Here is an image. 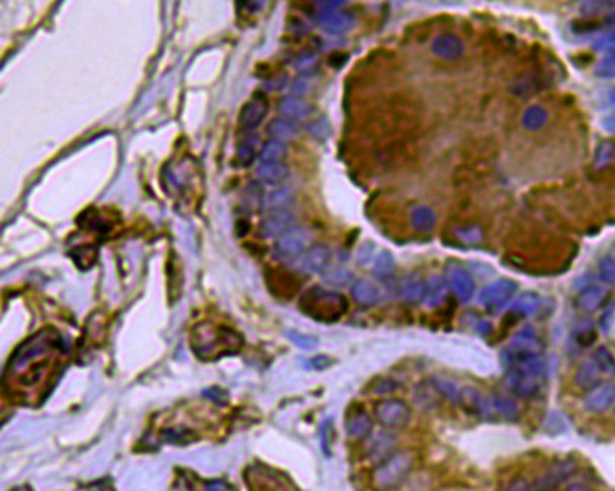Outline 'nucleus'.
<instances>
[{"instance_id": "obj_1", "label": "nucleus", "mask_w": 615, "mask_h": 491, "mask_svg": "<svg viewBox=\"0 0 615 491\" xmlns=\"http://www.w3.org/2000/svg\"><path fill=\"white\" fill-rule=\"evenodd\" d=\"M61 349L60 336L55 332H49V330H41L37 335H34L31 340H28L23 345H20L14 356L11 358L10 367H8V372L10 376H22L24 371L31 368V372L34 375V379H40V367L43 365L41 359H47L50 354Z\"/></svg>"}, {"instance_id": "obj_2", "label": "nucleus", "mask_w": 615, "mask_h": 491, "mask_svg": "<svg viewBox=\"0 0 615 491\" xmlns=\"http://www.w3.org/2000/svg\"><path fill=\"white\" fill-rule=\"evenodd\" d=\"M348 308V300L341 294L323 289L320 286L311 287L299 300V309L318 323H335L344 315Z\"/></svg>"}, {"instance_id": "obj_3", "label": "nucleus", "mask_w": 615, "mask_h": 491, "mask_svg": "<svg viewBox=\"0 0 615 491\" xmlns=\"http://www.w3.org/2000/svg\"><path fill=\"white\" fill-rule=\"evenodd\" d=\"M415 455L410 451H396L389 458L375 465L372 485L378 491H393L408 479L415 469Z\"/></svg>"}, {"instance_id": "obj_4", "label": "nucleus", "mask_w": 615, "mask_h": 491, "mask_svg": "<svg viewBox=\"0 0 615 491\" xmlns=\"http://www.w3.org/2000/svg\"><path fill=\"white\" fill-rule=\"evenodd\" d=\"M192 345L200 358H218L229 353V350L237 352L241 345V338L227 327L198 326L193 333Z\"/></svg>"}, {"instance_id": "obj_5", "label": "nucleus", "mask_w": 615, "mask_h": 491, "mask_svg": "<svg viewBox=\"0 0 615 491\" xmlns=\"http://www.w3.org/2000/svg\"><path fill=\"white\" fill-rule=\"evenodd\" d=\"M542 352V344L533 327H526L512 338L510 344L501 352L503 365L510 370L521 359L539 356Z\"/></svg>"}, {"instance_id": "obj_6", "label": "nucleus", "mask_w": 615, "mask_h": 491, "mask_svg": "<svg viewBox=\"0 0 615 491\" xmlns=\"http://www.w3.org/2000/svg\"><path fill=\"white\" fill-rule=\"evenodd\" d=\"M375 420L387 430H401L411 420V408L401 399H383L375 403Z\"/></svg>"}, {"instance_id": "obj_7", "label": "nucleus", "mask_w": 615, "mask_h": 491, "mask_svg": "<svg viewBox=\"0 0 615 491\" xmlns=\"http://www.w3.org/2000/svg\"><path fill=\"white\" fill-rule=\"evenodd\" d=\"M306 242L308 233L300 227H291L290 230H286L276 239L273 256L281 262H291L294 259H299L305 252Z\"/></svg>"}, {"instance_id": "obj_8", "label": "nucleus", "mask_w": 615, "mask_h": 491, "mask_svg": "<svg viewBox=\"0 0 615 491\" xmlns=\"http://www.w3.org/2000/svg\"><path fill=\"white\" fill-rule=\"evenodd\" d=\"M364 441H366L364 443L366 458L369 461L375 462L376 465L396 452V443H398V439H396V437L392 434V430L383 429L378 432H372Z\"/></svg>"}, {"instance_id": "obj_9", "label": "nucleus", "mask_w": 615, "mask_h": 491, "mask_svg": "<svg viewBox=\"0 0 615 491\" xmlns=\"http://www.w3.org/2000/svg\"><path fill=\"white\" fill-rule=\"evenodd\" d=\"M577 470L576 464L571 460H563L553 464L542 476H539L532 482L530 491H551L558 488L562 482L568 481Z\"/></svg>"}, {"instance_id": "obj_10", "label": "nucleus", "mask_w": 615, "mask_h": 491, "mask_svg": "<svg viewBox=\"0 0 615 491\" xmlns=\"http://www.w3.org/2000/svg\"><path fill=\"white\" fill-rule=\"evenodd\" d=\"M517 289L518 285L515 282L509 280V278H500V280L483 287L482 292H480L478 300L480 304H483L486 309L496 310L504 306V304L513 297V294L517 292Z\"/></svg>"}, {"instance_id": "obj_11", "label": "nucleus", "mask_w": 615, "mask_h": 491, "mask_svg": "<svg viewBox=\"0 0 615 491\" xmlns=\"http://www.w3.org/2000/svg\"><path fill=\"white\" fill-rule=\"evenodd\" d=\"M542 382V379L527 375V372L519 370H507V375L504 377L505 388L513 395L521 397V399H532V397H535L541 391Z\"/></svg>"}, {"instance_id": "obj_12", "label": "nucleus", "mask_w": 615, "mask_h": 491, "mask_svg": "<svg viewBox=\"0 0 615 491\" xmlns=\"http://www.w3.org/2000/svg\"><path fill=\"white\" fill-rule=\"evenodd\" d=\"M446 283L451 287L454 295L461 301L466 303L475 292V283L468 271L459 264H450L446 266Z\"/></svg>"}, {"instance_id": "obj_13", "label": "nucleus", "mask_w": 615, "mask_h": 491, "mask_svg": "<svg viewBox=\"0 0 615 491\" xmlns=\"http://www.w3.org/2000/svg\"><path fill=\"white\" fill-rule=\"evenodd\" d=\"M268 99L262 93H255L249 103L242 107L239 113V125L244 130H255L262 123L265 116L268 113Z\"/></svg>"}, {"instance_id": "obj_14", "label": "nucleus", "mask_w": 615, "mask_h": 491, "mask_svg": "<svg viewBox=\"0 0 615 491\" xmlns=\"http://www.w3.org/2000/svg\"><path fill=\"white\" fill-rule=\"evenodd\" d=\"M615 405V384L600 382L593 389H589L584 399V408L588 412L602 414Z\"/></svg>"}, {"instance_id": "obj_15", "label": "nucleus", "mask_w": 615, "mask_h": 491, "mask_svg": "<svg viewBox=\"0 0 615 491\" xmlns=\"http://www.w3.org/2000/svg\"><path fill=\"white\" fill-rule=\"evenodd\" d=\"M294 222V216L290 210H276L269 211V213L262 219L259 227V233L262 234V238H279L282 233L290 230L291 224Z\"/></svg>"}, {"instance_id": "obj_16", "label": "nucleus", "mask_w": 615, "mask_h": 491, "mask_svg": "<svg viewBox=\"0 0 615 491\" xmlns=\"http://www.w3.org/2000/svg\"><path fill=\"white\" fill-rule=\"evenodd\" d=\"M373 432V418L363 408L352 409L346 417V434L355 441L364 439Z\"/></svg>"}, {"instance_id": "obj_17", "label": "nucleus", "mask_w": 615, "mask_h": 491, "mask_svg": "<svg viewBox=\"0 0 615 491\" xmlns=\"http://www.w3.org/2000/svg\"><path fill=\"white\" fill-rule=\"evenodd\" d=\"M329 265V250L325 245H313L297 259V266L303 273H322Z\"/></svg>"}, {"instance_id": "obj_18", "label": "nucleus", "mask_w": 615, "mask_h": 491, "mask_svg": "<svg viewBox=\"0 0 615 491\" xmlns=\"http://www.w3.org/2000/svg\"><path fill=\"white\" fill-rule=\"evenodd\" d=\"M267 283L269 291L273 295L282 299H290L291 295L296 294L297 287L300 286L299 280L292 274L283 273V271H268L267 273Z\"/></svg>"}, {"instance_id": "obj_19", "label": "nucleus", "mask_w": 615, "mask_h": 491, "mask_svg": "<svg viewBox=\"0 0 615 491\" xmlns=\"http://www.w3.org/2000/svg\"><path fill=\"white\" fill-rule=\"evenodd\" d=\"M442 395L431 382V379L419 382L413 389V400L419 411H433L440 403Z\"/></svg>"}, {"instance_id": "obj_20", "label": "nucleus", "mask_w": 615, "mask_h": 491, "mask_svg": "<svg viewBox=\"0 0 615 491\" xmlns=\"http://www.w3.org/2000/svg\"><path fill=\"white\" fill-rule=\"evenodd\" d=\"M317 19L325 32L331 33V36H341V33L350 31L355 24V17L343 11H335L332 14L317 17Z\"/></svg>"}, {"instance_id": "obj_21", "label": "nucleus", "mask_w": 615, "mask_h": 491, "mask_svg": "<svg viewBox=\"0 0 615 491\" xmlns=\"http://www.w3.org/2000/svg\"><path fill=\"white\" fill-rule=\"evenodd\" d=\"M602 376H603L602 371L599 367H597L595 361L589 356L582 363H580L579 368L576 370L575 382L579 388L585 389V391H589V389H593L594 386L600 384Z\"/></svg>"}, {"instance_id": "obj_22", "label": "nucleus", "mask_w": 615, "mask_h": 491, "mask_svg": "<svg viewBox=\"0 0 615 491\" xmlns=\"http://www.w3.org/2000/svg\"><path fill=\"white\" fill-rule=\"evenodd\" d=\"M608 297H609L608 287L591 285L580 292L577 304L579 308L585 312H595L603 306Z\"/></svg>"}, {"instance_id": "obj_23", "label": "nucleus", "mask_w": 615, "mask_h": 491, "mask_svg": "<svg viewBox=\"0 0 615 491\" xmlns=\"http://www.w3.org/2000/svg\"><path fill=\"white\" fill-rule=\"evenodd\" d=\"M277 112H279V114H282L286 121H300L303 117L311 114L313 107L299 98H283L281 99L279 105H277Z\"/></svg>"}, {"instance_id": "obj_24", "label": "nucleus", "mask_w": 615, "mask_h": 491, "mask_svg": "<svg viewBox=\"0 0 615 491\" xmlns=\"http://www.w3.org/2000/svg\"><path fill=\"white\" fill-rule=\"evenodd\" d=\"M350 294L353 300H355L361 306H375L379 301V291L378 287L366 278H360L355 280L350 286Z\"/></svg>"}, {"instance_id": "obj_25", "label": "nucleus", "mask_w": 615, "mask_h": 491, "mask_svg": "<svg viewBox=\"0 0 615 491\" xmlns=\"http://www.w3.org/2000/svg\"><path fill=\"white\" fill-rule=\"evenodd\" d=\"M288 166L285 163H260L256 169V176L260 183L277 186L288 176Z\"/></svg>"}, {"instance_id": "obj_26", "label": "nucleus", "mask_w": 615, "mask_h": 491, "mask_svg": "<svg viewBox=\"0 0 615 491\" xmlns=\"http://www.w3.org/2000/svg\"><path fill=\"white\" fill-rule=\"evenodd\" d=\"M427 289V282L417 275H408L403 278L399 285V295L403 301L417 303L424 300Z\"/></svg>"}, {"instance_id": "obj_27", "label": "nucleus", "mask_w": 615, "mask_h": 491, "mask_svg": "<svg viewBox=\"0 0 615 491\" xmlns=\"http://www.w3.org/2000/svg\"><path fill=\"white\" fill-rule=\"evenodd\" d=\"M431 382L437 388V391L440 393L442 399L451 402L452 405H460L463 388L459 386L456 380L443 375H434L431 377Z\"/></svg>"}, {"instance_id": "obj_28", "label": "nucleus", "mask_w": 615, "mask_h": 491, "mask_svg": "<svg viewBox=\"0 0 615 491\" xmlns=\"http://www.w3.org/2000/svg\"><path fill=\"white\" fill-rule=\"evenodd\" d=\"M491 414H496L500 418L507 421H517L519 418V408L515 400L509 399V397L495 395L489 400Z\"/></svg>"}, {"instance_id": "obj_29", "label": "nucleus", "mask_w": 615, "mask_h": 491, "mask_svg": "<svg viewBox=\"0 0 615 491\" xmlns=\"http://www.w3.org/2000/svg\"><path fill=\"white\" fill-rule=\"evenodd\" d=\"M433 49H434V52L440 56L456 58V56L461 55L463 45L457 37L446 33V36H440V37L436 38Z\"/></svg>"}, {"instance_id": "obj_30", "label": "nucleus", "mask_w": 615, "mask_h": 491, "mask_svg": "<svg viewBox=\"0 0 615 491\" xmlns=\"http://www.w3.org/2000/svg\"><path fill=\"white\" fill-rule=\"evenodd\" d=\"M267 133L273 140H291L297 135L299 128L291 121L273 119L267 126Z\"/></svg>"}, {"instance_id": "obj_31", "label": "nucleus", "mask_w": 615, "mask_h": 491, "mask_svg": "<svg viewBox=\"0 0 615 491\" xmlns=\"http://www.w3.org/2000/svg\"><path fill=\"white\" fill-rule=\"evenodd\" d=\"M541 306V299L535 292H524L512 304V313H517L519 317H530Z\"/></svg>"}, {"instance_id": "obj_32", "label": "nucleus", "mask_w": 615, "mask_h": 491, "mask_svg": "<svg viewBox=\"0 0 615 491\" xmlns=\"http://www.w3.org/2000/svg\"><path fill=\"white\" fill-rule=\"evenodd\" d=\"M445 294H446V285L445 280L439 275H434L429 278L427 282V289H425V304L429 308L439 306V304L445 300Z\"/></svg>"}, {"instance_id": "obj_33", "label": "nucleus", "mask_w": 615, "mask_h": 491, "mask_svg": "<svg viewBox=\"0 0 615 491\" xmlns=\"http://www.w3.org/2000/svg\"><path fill=\"white\" fill-rule=\"evenodd\" d=\"M411 225L415 230L425 233L433 230L436 225V216L433 213L431 209H428L425 206H419L415 210L411 211Z\"/></svg>"}, {"instance_id": "obj_34", "label": "nucleus", "mask_w": 615, "mask_h": 491, "mask_svg": "<svg viewBox=\"0 0 615 491\" xmlns=\"http://www.w3.org/2000/svg\"><path fill=\"white\" fill-rule=\"evenodd\" d=\"M286 156V145L279 140H267L260 148V163H281Z\"/></svg>"}, {"instance_id": "obj_35", "label": "nucleus", "mask_w": 615, "mask_h": 491, "mask_svg": "<svg viewBox=\"0 0 615 491\" xmlns=\"http://www.w3.org/2000/svg\"><path fill=\"white\" fill-rule=\"evenodd\" d=\"M322 277L326 283L332 286H348L352 282V273L340 265H327L322 271Z\"/></svg>"}, {"instance_id": "obj_36", "label": "nucleus", "mask_w": 615, "mask_h": 491, "mask_svg": "<svg viewBox=\"0 0 615 491\" xmlns=\"http://www.w3.org/2000/svg\"><path fill=\"white\" fill-rule=\"evenodd\" d=\"M591 358L595 361L597 367L600 368L603 376L615 377V356L608 347L605 345L597 347L594 353L591 354Z\"/></svg>"}, {"instance_id": "obj_37", "label": "nucleus", "mask_w": 615, "mask_h": 491, "mask_svg": "<svg viewBox=\"0 0 615 491\" xmlns=\"http://www.w3.org/2000/svg\"><path fill=\"white\" fill-rule=\"evenodd\" d=\"M256 145H258L256 135H250V137H246L239 142L238 151H237V158H238V163L242 167H249L253 165V162H255Z\"/></svg>"}, {"instance_id": "obj_38", "label": "nucleus", "mask_w": 615, "mask_h": 491, "mask_svg": "<svg viewBox=\"0 0 615 491\" xmlns=\"http://www.w3.org/2000/svg\"><path fill=\"white\" fill-rule=\"evenodd\" d=\"M291 199H292V193L288 188L276 189L268 195V198L265 201V207L268 211L288 210V206L291 204Z\"/></svg>"}, {"instance_id": "obj_39", "label": "nucleus", "mask_w": 615, "mask_h": 491, "mask_svg": "<svg viewBox=\"0 0 615 491\" xmlns=\"http://www.w3.org/2000/svg\"><path fill=\"white\" fill-rule=\"evenodd\" d=\"M394 266H396V262H394L393 254L389 250H384V251L379 252L378 257L375 259L373 274L378 278H383L384 280V278L390 277L393 274Z\"/></svg>"}, {"instance_id": "obj_40", "label": "nucleus", "mask_w": 615, "mask_h": 491, "mask_svg": "<svg viewBox=\"0 0 615 491\" xmlns=\"http://www.w3.org/2000/svg\"><path fill=\"white\" fill-rule=\"evenodd\" d=\"M242 202L249 210H258L264 207V193L258 183H250L242 195Z\"/></svg>"}, {"instance_id": "obj_41", "label": "nucleus", "mask_w": 615, "mask_h": 491, "mask_svg": "<svg viewBox=\"0 0 615 491\" xmlns=\"http://www.w3.org/2000/svg\"><path fill=\"white\" fill-rule=\"evenodd\" d=\"M614 157H615V146H614V143L606 140V142L600 143L599 148H597L595 158H594V166H595L597 169H605V167H608V166L612 163Z\"/></svg>"}, {"instance_id": "obj_42", "label": "nucleus", "mask_w": 615, "mask_h": 491, "mask_svg": "<svg viewBox=\"0 0 615 491\" xmlns=\"http://www.w3.org/2000/svg\"><path fill=\"white\" fill-rule=\"evenodd\" d=\"M595 338H597V335H595V330L593 327V323L588 319H584V323L577 326V330H576L577 344L580 347H589L591 344H594Z\"/></svg>"}, {"instance_id": "obj_43", "label": "nucleus", "mask_w": 615, "mask_h": 491, "mask_svg": "<svg viewBox=\"0 0 615 491\" xmlns=\"http://www.w3.org/2000/svg\"><path fill=\"white\" fill-rule=\"evenodd\" d=\"M286 336H288L290 341L296 344L302 350H313L318 345V340L316 336L300 333V332H296V330H288V332H286Z\"/></svg>"}, {"instance_id": "obj_44", "label": "nucleus", "mask_w": 615, "mask_h": 491, "mask_svg": "<svg viewBox=\"0 0 615 491\" xmlns=\"http://www.w3.org/2000/svg\"><path fill=\"white\" fill-rule=\"evenodd\" d=\"M595 75L602 80L615 78V52H609L595 67Z\"/></svg>"}, {"instance_id": "obj_45", "label": "nucleus", "mask_w": 615, "mask_h": 491, "mask_svg": "<svg viewBox=\"0 0 615 491\" xmlns=\"http://www.w3.org/2000/svg\"><path fill=\"white\" fill-rule=\"evenodd\" d=\"M599 275L606 285H615V260L611 256L599 262Z\"/></svg>"}, {"instance_id": "obj_46", "label": "nucleus", "mask_w": 615, "mask_h": 491, "mask_svg": "<svg viewBox=\"0 0 615 491\" xmlns=\"http://www.w3.org/2000/svg\"><path fill=\"white\" fill-rule=\"evenodd\" d=\"M545 121H547V113L542 108L532 107L530 109H527L524 123L528 126V128H539V126L545 123Z\"/></svg>"}, {"instance_id": "obj_47", "label": "nucleus", "mask_w": 615, "mask_h": 491, "mask_svg": "<svg viewBox=\"0 0 615 491\" xmlns=\"http://www.w3.org/2000/svg\"><path fill=\"white\" fill-rule=\"evenodd\" d=\"M317 64V55L313 52H302L300 55H297L296 61H294V67L300 72V73H308L316 67Z\"/></svg>"}, {"instance_id": "obj_48", "label": "nucleus", "mask_w": 615, "mask_h": 491, "mask_svg": "<svg viewBox=\"0 0 615 491\" xmlns=\"http://www.w3.org/2000/svg\"><path fill=\"white\" fill-rule=\"evenodd\" d=\"M308 131H309V134H313L314 137H317V139H326L327 135L331 134V125H329V122L322 117V119L309 123Z\"/></svg>"}, {"instance_id": "obj_49", "label": "nucleus", "mask_w": 615, "mask_h": 491, "mask_svg": "<svg viewBox=\"0 0 615 491\" xmlns=\"http://www.w3.org/2000/svg\"><path fill=\"white\" fill-rule=\"evenodd\" d=\"M614 5H615L614 2H585L582 8H580V13L588 17L589 15L594 17L597 14L605 13L606 10H609V8H612Z\"/></svg>"}, {"instance_id": "obj_50", "label": "nucleus", "mask_w": 615, "mask_h": 491, "mask_svg": "<svg viewBox=\"0 0 615 491\" xmlns=\"http://www.w3.org/2000/svg\"><path fill=\"white\" fill-rule=\"evenodd\" d=\"M398 388H399V384H398V382H394L393 379L384 377V379L379 380V382L375 385L373 391H375L376 394H379V395H385V394H390V393L396 391V389H398Z\"/></svg>"}, {"instance_id": "obj_51", "label": "nucleus", "mask_w": 615, "mask_h": 491, "mask_svg": "<svg viewBox=\"0 0 615 491\" xmlns=\"http://www.w3.org/2000/svg\"><path fill=\"white\" fill-rule=\"evenodd\" d=\"M373 250H375L373 242H364L363 245H361L360 250H358V256H357L358 264L360 265L370 264V262H372V257H373Z\"/></svg>"}, {"instance_id": "obj_52", "label": "nucleus", "mask_w": 615, "mask_h": 491, "mask_svg": "<svg viewBox=\"0 0 615 491\" xmlns=\"http://www.w3.org/2000/svg\"><path fill=\"white\" fill-rule=\"evenodd\" d=\"M460 238L463 239V241H466V242H470V243H474V242H478V241H482V238H483V234H482V230H480L478 227H470V228H461V230H459V232H456Z\"/></svg>"}, {"instance_id": "obj_53", "label": "nucleus", "mask_w": 615, "mask_h": 491, "mask_svg": "<svg viewBox=\"0 0 615 491\" xmlns=\"http://www.w3.org/2000/svg\"><path fill=\"white\" fill-rule=\"evenodd\" d=\"M286 82H288V75L283 73V75H279V76H274V78L267 80L264 82V87L268 91H277V90H282L286 86Z\"/></svg>"}, {"instance_id": "obj_54", "label": "nucleus", "mask_w": 615, "mask_h": 491, "mask_svg": "<svg viewBox=\"0 0 615 491\" xmlns=\"http://www.w3.org/2000/svg\"><path fill=\"white\" fill-rule=\"evenodd\" d=\"M530 487H532V482L527 481L526 478H515L501 491H530Z\"/></svg>"}, {"instance_id": "obj_55", "label": "nucleus", "mask_w": 615, "mask_h": 491, "mask_svg": "<svg viewBox=\"0 0 615 491\" xmlns=\"http://www.w3.org/2000/svg\"><path fill=\"white\" fill-rule=\"evenodd\" d=\"M594 47L599 49V50H608V52H615V31L608 33V36H606V37L597 40Z\"/></svg>"}, {"instance_id": "obj_56", "label": "nucleus", "mask_w": 615, "mask_h": 491, "mask_svg": "<svg viewBox=\"0 0 615 491\" xmlns=\"http://www.w3.org/2000/svg\"><path fill=\"white\" fill-rule=\"evenodd\" d=\"M332 362L334 361L329 356H323V354H320V356H316L309 361V367L313 370L322 371V370H326L327 367H331Z\"/></svg>"}, {"instance_id": "obj_57", "label": "nucleus", "mask_w": 615, "mask_h": 491, "mask_svg": "<svg viewBox=\"0 0 615 491\" xmlns=\"http://www.w3.org/2000/svg\"><path fill=\"white\" fill-rule=\"evenodd\" d=\"M291 91L294 93V95H305V93L308 91V86L305 82H303V78H297L296 81H294V84L291 86Z\"/></svg>"}, {"instance_id": "obj_58", "label": "nucleus", "mask_w": 615, "mask_h": 491, "mask_svg": "<svg viewBox=\"0 0 615 491\" xmlns=\"http://www.w3.org/2000/svg\"><path fill=\"white\" fill-rule=\"evenodd\" d=\"M603 126L606 131H609L611 134H615V113L606 116L603 119Z\"/></svg>"}, {"instance_id": "obj_59", "label": "nucleus", "mask_w": 615, "mask_h": 491, "mask_svg": "<svg viewBox=\"0 0 615 491\" xmlns=\"http://www.w3.org/2000/svg\"><path fill=\"white\" fill-rule=\"evenodd\" d=\"M565 491H594L591 487L584 484V482H571Z\"/></svg>"}, {"instance_id": "obj_60", "label": "nucleus", "mask_w": 615, "mask_h": 491, "mask_svg": "<svg viewBox=\"0 0 615 491\" xmlns=\"http://www.w3.org/2000/svg\"><path fill=\"white\" fill-rule=\"evenodd\" d=\"M239 5H242V6H246L249 11H258V10H262V6L265 5L264 2H241Z\"/></svg>"}, {"instance_id": "obj_61", "label": "nucleus", "mask_w": 615, "mask_h": 491, "mask_svg": "<svg viewBox=\"0 0 615 491\" xmlns=\"http://www.w3.org/2000/svg\"><path fill=\"white\" fill-rule=\"evenodd\" d=\"M224 487L221 484H214L207 488V491H223Z\"/></svg>"}, {"instance_id": "obj_62", "label": "nucleus", "mask_w": 615, "mask_h": 491, "mask_svg": "<svg viewBox=\"0 0 615 491\" xmlns=\"http://www.w3.org/2000/svg\"><path fill=\"white\" fill-rule=\"evenodd\" d=\"M611 103H612V105H615V89L611 93Z\"/></svg>"}, {"instance_id": "obj_63", "label": "nucleus", "mask_w": 615, "mask_h": 491, "mask_svg": "<svg viewBox=\"0 0 615 491\" xmlns=\"http://www.w3.org/2000/svg\"><path fill=\"white\" fill-rule=\"evenodd\" d=\"M614 260H615V243L612 245V256H611Z\"/></svg>"}]
</instances>
